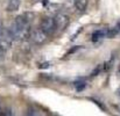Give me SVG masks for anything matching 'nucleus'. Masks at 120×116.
<instances>
[{"label":"nucleus","mask_w":120,"mask_h":116,"mask_svg":"<svg viewBox=\"0 0 120 116\" xmlns=\"http://www.w3.org/2000/svg\"><path fill=\"white\" fill-rule=\"evenodd\" d=\"M4 35V28H2V23H1V19H0V37Z\"/></svg>","instance_id":"8"},{"label":"nucleus","mask_w":120,"mask_h":116,"mask_svg":"<svg viewBox=\"0 0 120 116\" xmlns=\"http://www.w3.org/2000/svg\"><path fill=\"white\" fill-rule=\"evenodd\" d=\"M47 37H48V35H47L43 30H41V29H38V30L33 32V34H32L33 42H34L35 44H38V45L43 44V43L47 41Z\"/></svg>","instance_id":"3"},{"label":"nucleus","mask_w":120,"mask_h":116,"mask_svg":"<svg viewBox=\"0 0 120 116\" xmlns=\"http://www.w3.org/2000/svg\"><path fill=\"white\" fill-rule=\"evenodd\" d=\"M54 22H55L56 29H58V30H64V29L69 26L70 18H69L67 14L58 13V14H56V16L54 18Z\"/></svg>","instance_id":"1"},{"label":"nucleus","mask_w":120,"mask_h":116,"mask_svg":"<svg viewBox=\"0 0 120 116\" xmlns=\"http://www.w3.org/2000/svg\"><path fill=\"white\" fill-rule=\"evenodd\" d=\"M21 1L20 0H8L7 4V11L8 12H16L20 8Z\"/></svg>","instance_id":"4"},{"label":"nucleus","mask_w":120,"mask_h":116,"mask_svg":"<svg viewBox=\"0 0 120 116\" xmlns=\"http://www.w3.org/2000/svg\"><path fill=\"white\" fill-rule=\"evenodd\" d=\"M84 87H85V82H77V84H76V88H77V91H82Z\"/></svg>","instance_id":"7"},{"label":"nucleus","mask_w":120,"mask_h":116,"mask_svg":"<svg viewBox=\"0 0 120 116\" xmlns=\"http://www.w3.org/2000/svg\"><path fill=\"white\" fill-rule=\"evenodd\" d=\"M105 35V33L103 32V30H97V32H94L93 34H92V39H100V37H103Z\"/></svg>","instance_id":"6"},{"label":"nucleus","mask_w":120,"mask_h":116,"mask_svg":"<svg viewBox=\"0 0 120 116\" xmlns=\"http://www.w3.org/2000/svg\"><path fill=\"white\" fill-rule=\"evenodd\" d=\"M74 4L79 12H84L87 7V0H74Z\"/></svg>","instance_id":"5"},{"label":"nucleus","mask_w":120,"mask_h":116,"mask_svg":"<svg viewBox=\"0 0 120 116\" xmlns=\"http://www.w3.org/2000/svg\"><path fill=\"white\" fill-rule=\"evenodd\" d=\"M40 29L43 30L47 35H50L52 34L55 30H56V27H55V22H54V19L52 18H49V16H45L42 19L40 25Z\"/></svg>","instance_id":"2"}]
</instances>
